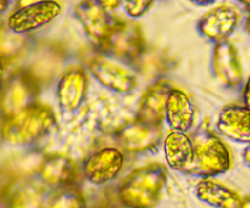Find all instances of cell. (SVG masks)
<instances>
[{"mask_svg": "<svg viewBox=\"0 0 250 208\" xmlns=\"http://www.w3.org/2000/svg\"><path fill=\"white\" fill-rule=\"evenodd\" d=\"M167 168L150 163L137 168L119 188V199L127 208H155L167 183Z\"/></svg>", "mask_w": 250, "mask_h": 208, "instance_id": "obj_1", "label": "cell"}, {"mask_svg": "<svg viewBox=\"0 0 250 208\" xmlns=\"http://www.w3.org/2000/svg\"><path fill=\"white\" fill-rule=\"evenodd\" d=\"M56 126V116L48 105H32L14 117L5 119L2 136L17 145H31L48 136Z\"/></svg>", "mask_w": 250, "mask_h": 208, "instance_id": "obj_2", "label": "cell"}, {"mask_svg": "<svg viewBox=\"0 0 250 208\" xmlns=\"http://www.w3.org/2000/svg\"><path fill=\"white\" fill-rule=\"evenodd\" d=\"M193 140V165L189 174L211 178L226 173L232 160L229 148L210 129L200 128Z\"/></svg>", "mask_w": 250, "mask_h": 208, "instance_id": "obj_3", "label": "cell"}, {"mask_svg": "<svg viewBox=\"0 0 250 208\" xmlns=\"http://www.w3.org/2000/svg\"><path fill=\"white\" fill-rule=\"evenodd\" d=\"M144 37L136 22L114 17L110 31L100 50L119 60L134 62L144 53Z\"/></svg>", "mask_w": 250, "mask_h": 208, "instance_id": "obj_4", "label": "cell"}, {"mask_svg": "<svg viewBox=\"0 0 250 208\" xmlns=\"http://www.w3.org/2000/svg\"><path fill=\"white\" fill-rule=\"evenodd\" d=\"M39 83L28 70H19L10 76L2 87L1 109L10 118L38 102Z\"/></svg>", "mask_w": 250, "mask_h": 208, "instance_id": "obj_5", "label": "cell"}, {"mask_svg": "<svg viewBox=\"0 0 250 208\" xmlns=\"http://www.w3.org/2000/svg\"><path fill=\"white\" fill-rule=\"evenodd\" d=\"M62 11L55 0H42L20 6L7 19V27L15 34H26L53 22Z\"/></svg>", "mask_w": 250, "mask_h": 208, "instance_id": "obj_6", "label": "cell"}, {"mask_svg": "<svg viewBox=\"0 0 250 208\" xmlns=\"http://www.w3.org/2000/svg\"><path fill=\"white\" fill-rule=\"evenodd\" d=\"M88 70L98 83L111 92L127 94L138 87V78L133 72L103 55L93 56L88 61Z\"/></svg>", "mask_w": 250, "mask_h": 208, "instance_id": "obj_7", "label": "cell"}, {"mask_svg": "<svg viewBox=\"0 0 250 208\" xmlns=\"http://www.w3.org/2000/svg\"><path fill=\"white\" fill-rule=\"evenodd\" d=\"M241 12L232 5H219L205 12L198 21V31L209 40L221 41L229 39L239 26Z\"/></svg>", "mask_w": 250, "mask_h": 208, "instance_id": "obj_8", "label": "cell"}, {"mask_svg": "<svg viewBox=\"0 0 250 208\" xmlns=\"http://www.w3.org/2000/svg\"><path fill=\"white\" fill-rule=\"evenodd\" d=\"M73 12L88 38L100 48L109 33L114 16L94 0H82L76 5Z\"/></svg>", "mask_w": 250, "mask_h": 208, "instance_id": "obj_9", "label": "cell"}, {"mask_svg": "<svg viewBox=\"0 0 250 208\" xmlns=\"http://www.w3.org/2000/svg\"><path fill=\"white\" fill-rule=\"evenodd\" d=\"M125 157L117 148H104L84 162V175L92 184L103 185L114 180L124 168Z\"/></svg>", "mask_w": 250, "mask_h": 208, "instance_id": "obj_10", "label": "cell"}, {"mask_svg": "<svg viewBox=\"0 0 250 208\" xmlns=\"http://www.w3.org/2000/svg\"><path fill=\"white\" fill-rule=\"evenodd\" d=\"M122 149L129 152H143L156 148L161 140V127L134 118L116 133Z\"/></svg>", "mask_w": 250, "mask_h": 208, "instance_id": "obj_11", "label": "cell"}, {"mask_svg": "<svg viewBox=\"0 0 250 208\" xmlns=\"http://www.w3.org/2000/svg\"><path fill=\"white\" fill-rule=\"evenodd\" d=\"M88 77L81 67L68 68L56 87L59 106L65 112H73L80 109L87 97Z\"/></svg>", "mask_w": 250, "mask_h": 208, "instance_id": "obj_12", "label": "cell"}, {"mask_svg": "<svg viewBox=\"0 0 250 208\" xmlns=\"http://www.w3.org/2000/svg\"><path fill=\"white\" fill-rule=\"evenodd\" d=\"M212 65L215 75L226 87L236 88L243 80V68L239 60L238 50L229 39L216 43Z\"/></svg>", "mask_w": 250, "mask_h": 208, "instance_id": "obj_13", "label": "cell"}, {"mask_svg": "<svg viewBox=\"0 0 250 208\" xmlns=\"http://www.w3.org/2000/svg\"><path fill=\"white\" fill-rule=\"evenodd\" d=\"M172 84L166 79L154 82L142 95L136 118L146 123L161 126L165 119V105Z\"/></svg>", "mask_w": 250, "mask_h": 208, "instance_id": "obj_14", "label": "cell"}, {"mask_svg": "<svg viewBox=\"0 0 250 208\" xmlns=\"http://www.w3.org/2000/svg\"><path fill=\"white\" fill-rule=\"evenodd\" d=\"M195 118V106L189 95L182 89L173 88L168 93L165 105V121L176 132L189 131Z\"/></svg>", "mask_w": 250, "mask_h": 208, "instance_id": "obj_15", "label": "cell"}, {"mask_svg": "<svg viewBox=\"0 0 250 208\" xmlns=\"http://www.w3.org/2000/svg\"><path fill=\"white\" fill-rule=\"evenodd\" d=\"M216 127L227 139L237 143H250V109L239 105L224 107L217 117Z\"/></svg>", "mask_w": 250, "mask_h": 208, "instance_id": "obj_16", "label": "cell"}, {"mask_svg": "<svg viewBox=\"0 0 250 208\" xmlns=\"http://www.w3.org/2000/svg\"><path fill=\"white\" fill-rule=\"evenodd\" d=\"M39 177L44 184L56 188L73 187L77 180V167L71 158L61 155L46 157L39 167Z\"/></svg>", "mask_w": 250, "mask_h": 208, "instance_id": "obj_17", "label": "cell"}, {"mask_svg": "<svg viewBox=\"0 0 250 208\" xmlns=\"http://www.w3.org/2000/svg\"><path fill=\"white\" fill-rule=\"evenodd\" d=\"M164 152L172 170L189 173L193 165V140L183 132L172 131L164 141Z\"/></svg>", "mask_w": 250, "mask_h": 208, "instance_id": "obj_18", "label": "cell"}, {"mask_svg": "<svg viewBox=\"0 0 250 208\" xmlns=\"http://www.w3.org/2000/svg\"><path fill=\"white\" fill-rule=\"evenodd\" d=\"M195 195L200 201L214 208H236L242 200L238 192L211 179H203L198 183Z\"/></svg>", "mask_w": 250, "mask_h": 208, "instance_id": "obj_19", "label": "cell"}, {"mask_svg": "<svg viewBox=\"0 0 250 208\" xmlns=\"http://www.w3.org/2000/svg\"><path fill=\"white\" fill-rule=\"evenodd\" d=\"M45 188L34 180L23 182L10 196L9 208H43L45 205Z\"/></svg>", "mask_w": 250, "mask_h": 208, "instance_id": "obj_20", "label": "cell"}, {"mask_svg": "<svg viewBox=\"0 0 250 208\" xmlns=\"http://www.w3.org/2000/svg\"><path fill=\"white\" fill-rule=\"evenodd\" d=\"M43 208H87V204L75 187H68L62 188Z\"/></svg>", "mask_w": 250, "mask_h": 208, "instance_id": "obj_21", "label": "cell"}, {"mask_svg": "<svg viewBox=\"0 0 250 208\" xmlns=\"http://www.w3.org/2000/svg\"><path fill=\"white\" fill-rule=\"evenodd\" d=\"M156 0H125V11L132 19L144 16L153 7Z\"/></svg>", "mask_w": 250, "mask_h": 208, "instance_id": "obj_22", "label": "cell"}, {"mask_svg": "<svg viewBox=\"0 0 250 208\" xmlns=\"http://www.w3.org/2000/svg\"><path fill=\"white\" fill-rule=\"evenodd\" d=\"M94 1L97 2V4H99L102 7H104L105 10L111 12L115 11V10L122 4L124 0H94Z\"/></svg>", "mask_w": 250, "mask_h": 208, "instance_id": "obj_23", "label": "cell"}, {"mask_svg": "<svg viewBox=\"0 0 250 208\" xmlns=\"http://www.w3.org/2000/svg\"><path fill=\"white\" fill-rule=\"evenodd\" d=\"M243 100H244V106L249 107L250 109V76L248 77V79H247L246 85H244Z\"/></svg>", "mask_w": 250, "mask_h": 208, "instance_id": "obj_24", "label": "cell"}, {"mask_svg": "<svg viewBox=\"0 0 250 208\" xmlns=\"http://www.w3.org/2000/svg\"><path fill=\"white\" fill-rule=\"evenodd\" d=\"M4 72H5V57L0 55V87L4 82Z\"/></svg>", "mask_w": 250, "mask_h": 208, "instance_id": "obj_25", "label": "cell"}, {"mask_svg": "<svg viewBox=\"0 0 250 208\" xmlns=\"http://www.w3.org/2000/svg\"><path fill=\"white\" fill-rule=\"evenodd\" d=\"M236 208H250V192L246 197H242L241 202Z\"/></svg>", "mask_w": 250, "mask_h": 208, "instance_id": "obj_26", "label": "cell"}, {"mask_svg": "<svg viewBox=\"0 0 250 208\" xmlns=\"http://www.w3.org/2000/svg\"><path fill=\"white\" fill-rule=\"evenodd\" d=\"M15 0H0V12H5Z\"/></svg>", "mask_w": 250, "mask_h": 208, "instance_id": "obj_27", "label": "cell"}, {"mask_svg": "<svg viewBox=\"0 0 250 208\" xmlns=\"http://www.w3.org/2000/svg\"><path fill=\"white\" fill-rule=\"evenodd\" d=\"M189 1L195 5H199V6H208V5L214 4L216 0H189Z\"/></svg>", "mask_w": 250, "mask_h": 208, "instance_id": "obj_28", "label": "cell"}, {"mask_svg": "<svg viewBox=\"0 0 250 208\" xmlns=\"http://www.w3.org/2000/svg\"><path fill=\"white\" fill-rule=\"evenodd\" d=\"M243 158H244V162H246V165L248 166V167H250V143H249V145L246 148V150H244Z\"/></svg>", "mask_w": 250, "mask_h": 208, "instance_id": "obj_29", "label": "cell"}, {"mask_svg": "<svg viewBox=\"0 0 250 208\" xmlns=\"http://www.w3.org/2000/svg\"><path fill=\"white\" fill-rule=\"evenodd\" d=\"M37 1H42V0H17V2H19V7L24 6V5H28V4H33V2H37Z\"/></svg>", "mask_w": 250, "mask_h": 208, "instance_id": "obj_30", "label": "cell"}, {"mask_svg": "<svg viewBox=\"0 0 250 208\" xmlns=\"http://www.w3.org/2000/svg\"><path fill=\"white\" fill-rule=\"evenodd\" d=\"M237 1H239L241 4H243V5H246V6L250 7V0H237Z\"/></svg>", "mask_w": 250, "mask_h": 208, "instance_id": "obj_31", "label": "cell"}]
</instances>
